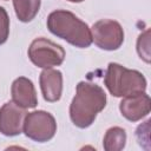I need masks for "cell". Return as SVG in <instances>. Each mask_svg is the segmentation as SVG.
<instances>
[{"mask_svg":"<svg viewBox=\"0 0 151 151\" xmlns=\"http://www.w3.org/2000/svg\"><path fill=\"white\" fill-rule=\"evenodd\" d=\"M42 97L46 101H58L63 92V74L58 70L45 68L39 77Z\"/></svg>","mask_w":151,"mask_h":151,"instance_id":"cell-10","label":"cell"},{"mask_svg":"<svg viewBox=\"0 0 151 151\" xmlns=\"http://www.w3.org/2000/svg\"><path fill=\"white\" fill-rule=\"evenodd\" d=\"M28 58L38 67L51 68L59 66L65 59V50L46 38L34 39L28 47Z\"/></svg>","mask_w":151,"mask_h":151,"instance_id":"cell-4","label":"cell"},{"mask_svg":"<svg viewBox=\"0 0 151 151\" xmlns=\"http://www.w3.org/2000/svg\"><path fill=\"white\" fill-rule=\"evenodd\" d=\"M26 114V110L14 101L5 103L0 109V132L7 137L20 134Z\"/></svg>","mask_w":151,"mask_h":151,"instance_id":"cell-7","label":"cell"},{"mask_svg":"<svg viewBox=\"0 0 151 151\" xmlns=\"http://www.w3.org/2000/svg\"><path fill=\"white\" fill-rule=\"evenodd\" d=\"M47 28L52 34L76 47L86 48L92 44V34L87 24L70 11L57 9L50 13L47 17Z\"/></svg>","mask_w":151,"mask_h":151,"instance_id":"cell-2","label":"cell"},{"mask_svg":"<svg viewBox=\"0 0 151 151\" xmlns=\"http://www.w3.org/2000/svg\"><path fill=\"white\" fill-rule=\"evenodd\" d=\"M104 83L114 97H127L146 90V79L139 71L129 70L117 63L109 64Z\"/></svg>","mask_w":151,"mask_h":151,"instance_id":"cell-3","label":"cell"},{"mask_svg":"<svg viewBox=\"0 0 151 151\" xmlns=\"http://www.w3.org/2000/svg\"><path fill=\"white\" fill-rule=\"evenodd\" d=\"M11 93L13 101L24 109H33L38 105V98L34 85L28 78H17L12 84Z\"/></svg>","mask_w":151,"mask_h":151,"instance_id":"cell-9","label":"cell"},{"mask_svg":"<svg viewBox=\"0 0 151 151\" xmlns=\"http://www.w3.org/2000/svg\"><path fill=\"white\" fill-rule=\"evenodd\" d=\"M9 34V18L4 7L0 6V45L7 41Z\"/></svg>","mask_w":151,"mask_h":151,"instance_id":"cell-14","label":"cell"},{"mask_svg":"<svg viewBox=\"0 0 151 151\" xmlns=\"http://www.w3.org/2000/svg\"><path fill=\"white\" fill-rule=\"evenodd\" d=\"M106 106V93L97 84L80 81L70 105V118L79 129H86Z\"/></svg>","mask_w":151,"mask_h":151,"instance_id":"cell-1","label":"cell"},{"mask_svg":"<svg viewBox=\"0 0 151 151\" xmlns=\"http://www.w3.org/2000/svg\"><path fill=\"white\" fill-rule=\"evenodd\" d=\"M67 1H71V2H81L84 0H67Z\"/></svg>","mask_w":151,"mask_h":151,"instance_id":"cell-15","label":"cell"},{"mask_svg":"<svg viewBox=\"0 0 151 151\" xmlns=\"http://www.w3.org/2000/svg\"><path fill=\"white\" fill-rule=\"evenodd\" d=\"M41 0H13V6L18 19L22 22L32 21L39 12Z\"/></svg>","mask_w":151,"mask_h":151,"instance_id":"cell-11","label":"cell"},{"mask_svg":"<svg viewBox=\"0 0 151 151\" xmlns=\"http://www.w3.org/2000/svg\"><path fill=\"white\" fill-rule=\"evenodd\" d=\"M22 130L29 139L38 143H45L54 137L57 132V123L50 112L41 110L33 111L26 114Z\"/></svg>","mask_w":151,"mask_h":151,"instance_id":"cell-5","label":"cell"},{"mask_svg":"<svg viewBox=\"0 0 151 151\" xmlns=\"http://www.w3.org/2000/svg\"><path fill=\"white\" fill-rule=\"evenodd\" d=\"M149 37H150V31L146 29L144 33H142L137 40V52L139 57L145 61L150 63V42H149Z\"/></svg>","mask_w":151,"mask_h":151,"instance_id":"cell-13","label":"cell"},{"mask_svg":"<svg viewBox=\"0 0 151 151\" xmlns=\"http://www.w3.org/2000/svg\"><path fill=\"white\" fill-rule=\"evenodd\" d=\"M120 113L130 122H138L150 113L151 100L145 93H137L125 97L119 104Z\"/></svg>","mask_w":151,"mask_h":151,"instance_id":"cell-8","label":"cell"},{"mask_svg":"<svg viewBox=\"0 0 151 151\" xmlns=\"http://www.w3.org/2000/svg\"><path fill=\"white\" fill-rule=\"evenodd\" d=\"M126 143V132L119 126L110 127L103 140V146L106 151H120L125 147Z\"/></svg>","mask_w":151,"mask_h":151,"instance_id":"cell-12","label":"cell"},{"mask_svg":"<svg viewBox=\"0 0 151 151\" xmlns=\"http://www.w3.org/2000/svg\"><path fill=\"white\" fill-rule=\"evenodd\" d=\"M92 41L105 51L118 50L124 41V31L120 24L111 19H101L92 26Z\"/></svg>","mask_w":151,"mask_h":151,"instance_id":"cell-6","label":"cell"}]
</instances>
